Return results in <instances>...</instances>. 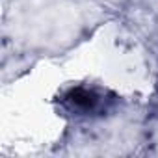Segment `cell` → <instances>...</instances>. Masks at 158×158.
Returning a JSON list of instances; mask_svg holds the SVG:
<instances>
[{
    "instance_id": "obj_1",
    "label": "cell",
    "mask_w": 158,
    "mask_h": 158,
    "mask_svg": "<svg viewBox=\"0 0 158 158\" xmlns=\"http://www.w3.org/2000/svg\"><path fill=\"white\" fill-rule=\"evenodd\" d=\"M69 101H71L74 106H78V108L89 110V108L95 106L97 97H95L93 91H88V89H84V88H76V89H73V91L69 93Z\"/></svg>"
}]
</instances>
